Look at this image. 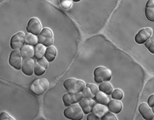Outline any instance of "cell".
I'll return each mask as SVG.
<instances>
[{
    "label": "cell",
    "instance_id": "6da1fadb",
    "mask_svg": "<svg viewBox=\"0 0 154 120\" xmlns=\"http://www.w3.org/2000/svg\"><path fill=\"white\" fill-rule=\"evenodd\" d=\"M63 86L68 91L75 93L82 92L86 87L85 83L83 81L73 79L65 80Z\"/></svg>",
    "mask_w": 154,
    "mask_h": 120
},
{
    "label": "cell",
    "instance_id": "7a4b0ae2",
    "mask_svg": "<svg viewBox=\"0 0 154 120\" xmlns=\"http://www.w3.org/2000/svg\"><path fill=\"white\" fill-rule=\"evenodd\" d=\"M64 115L66 118L72 120H80L84 116L83 112L78 104H74L64 110Z\"/></svg>",
    "mask_w": 154,
    "mask_h": 120
},
{
    "label": "cell",
    "instance_id": "3957f363",
    "mask_svg": "<svg viewBox=\"0 0 154 120\" xmlns=\"http://www.w3.org/2000/svg\"><path fill=\"white\" fill-rule=\"evenodd\" d=\"M94 80L97 83L110 81L111 78V72L107 68L99 67L96 68L94 72Z\"/></svg>",
    "mask_w": 154,
    "mask_h": 120
},
{
    "label": "cell",
    "instance_id": "277c9868",
    "mask_svg": "<svg viewBox=\"0 0 154 120\" xmlns=\"http://www.w3.org/2000/svg\"><path fill=\"white\" fill-rule=\"evenodd\" d=\"M48 80L44 78L38 79L34 80L31 84L30 89L34 93L40 95L43 93L48 87Z\"/></svg>",
    "mask_w": 154,
    "mask_h": 120
},
{
    "label": "cell",
    "instance_id": "5b68a950",
    "mask_svg": "<svg viewBox=\"0 0 154 120\" xmlns=\"http://www.w3.org/2000/svg\"><path fill=\"white\" fill-rule=\"evenodd\" d=\"M38 41L46 47L51 46L53 43V34L51 30L44 28L38 36Z\"/></svg>",
    "mask_w": 154,
    "mask_h": 120
},
{
    "label": "cell",
    "instance_id": "8992f818",
    "mask_svg": "<svg viewBox=\"0 0 154 120\" xmlns=\"http://www.w3.org/2000/svg\"><path fill=\"white\" fill-rule=\"evenodd\" d=\"M83 98V96L81 93L71 92L64 95L63 97V100L65 106L69 107L79 102Z\"/></svg>",
    "mask_w": 154,
    "mask_h": 120
},
{
    "label": "cell",
    "instance_id": "52a82bcc",
    "mask_svg": "<svg viewBox=\"0 0 154 120\" xmlns=\"http://www.w3.org/2000/svg\"><path fill=\"white\" fill-rule=\"evenodd\" d=\"M25 42V35L24 33L20 32L14 35L10 41L11 47L14 50H20Z\"/></svg>",
    "mask_w": 154,
    "mask_h": 120
},
{
    "label": "cell",
    "instance_id": "ba28073f",
    "mask_svg": "<svg viewBox=\"0 0 154 120\" xmlns=\"http://www.w3.org/2000/svg\"><path fill=\"white\" fill-rule=\"evenodd\" d=\"M152 29L150 28H146L140 30L136 35L134 40L139 44H145L152 36Z\"/></svg>",
    "mask_w": 154,
    "mask_h": 120
},
{
    "label": "cell",
    "instance_id": "9c48e42d",
    "mask_svg": "<svg viewBox=\"0 0 154 120\" xmlns=\"http://www.w3.org/2000/svg\"><path fill=\"white\" fill-rule=\"evenodd\" d=\"M9 63L15 69L19 70L22 67V61L20 52L19 50H14L10 54Z\"/></svg>",
    "mask_w": 154,
    "mask_h": 120
},
{
    "label": "cell",
    "instance_id": "30bf717a",
    "mask_svg": "<svg viewBox=\"0 0 154 120\" xmlns=\"http://www.w3.org/2000/svg\"><path fill=\"white\" fill-rule=\"evenodd\" d=\"M41 24L38 19L32 18L29 20L27 26L26 30L28 33L37 36L39 35L42 30Z\"/></svg>",
    "mask_w": 154,
    "mask_h": 120
},
{
    "label": "cell",
    "instance_id": "8fae6325",
    "mask_svg": "<svg viewBox=\"0 0 154 120\" xmlns=\"http://www.w3.org/2000/svg\"><path fill=\"white\" fill-rule=\"evenodd\" d=\"M48 61L45 58L42 57L38 59L35 63L34 72L38 76L43 75L48 66Z\"/></svg>",
    "mask_w": 154,
    "mask_h": 120
},
{
    "label": "cell",
    "instance_id": "7c38bea8",
    "mask_svg": "<svg viewBox=\"0 0 154 120\" xmlns=\"http://www.w3.org/2000/svg\"><path fill=\"white\" fill-rule=\"evenodd\" d=\"M34 61L32 58H23L22 60V70L28 76H32L33 73Z\"/></svg>",
    "mask_w": 154,
    "mask_h": 120
},
{
    "label": "cell",
    "instance_id": "4fadbf2b",
    "mask_svg": "<svg viewBox=\"0 0 154 120\" xmlns=\"http://www.w3.org/2000/svg\"><path fill=\"white\" fill-rule=\"evenodd\" d=\"M79 105L84 113L87 114L92 111L95 105V102L92 99L84 98L79 102Z\"/></svg>",
    "mask_w": 154,
    "mask_h": 120
},
{
    "label": "cell",
    "instance_id": "5bb4252c",
    "mask_svg": "<svg viewBox=\"0 0 154 120\" xmlns=\"http://www.w3.org/2000/svg\"><path fill=\"white\" fill-rule=\"evenodd\" d=\"M98 92V88L94 84H88L82 92L84 98L93 99Z\"/></svg>",
    "mask_w": 154,
    "mask_h": 120
},
{
    "label": "cell",
    "instance_id": "9a60e30c",
    "mask_svg": "<svg viewBox=\"0 0 154 120\" xmlns=\"http://www.w3.org/2000/svg\"><path fill=\"white\" fill-rule=\"evenodd\" d=\"M138 110L142 117L145 119L151 120L153 119L154 117V114L147 104H141L138 107Z\"/></svg>",
    "mask_w": 154,
    "mask_h": 120
},
{
    "label": "cell",
    "instance_id": "2e32d148",
    "mask_svg": "<svg viewBox=\"0 0 154 120\" xmlns=\"http://www.w3.org/2000/svg\"><path fill=\"white\" fill-rule=\"evenodd\" d=\"M145 13L149 20L154 21V0H148L146 3Z\"/></svg>",
    "mask_w": 154,
    "mask_h": 120
},
{
    "label": "cell",
    "instance_id": "e0dca14e",
    "mask_svg": "<svg viewBox=\"0 0 154 120\" xmlns=\"http://www.w3.org/2000/svg\"><path fill=\"white\" fill-rule=\"evenodd\" d=\"M107 107L110 111L117 114L121 111L122 105V103L116 100H111L107 104Z\"/></svg>",
    "mask_w": 154,
    "mask_h": 120
},
{
    "label": "cell",
    "instance_id": "ac0fdd59",
    "mask_svg": "<svg viewBox=\"0 0 154 120\" xmlns=\"http://www.w3.org/2000/svg\"><path fill=\"white\" fill-rule=\"evenodd\" d=\"M22 57L23 58H32L35 55L34 49L33 46L26 44L20 49Z\"/></svg>",
    "mask_w": 154,
    "mask_h": 120
},
{
    "label": "cell",
    "instance_id": "d6986e66",
    "mask_svg": "<svg viewBox=\"0 0 154 120\" xmlns=\"http://www.w3.org/2000/svg\"><path fill=\"white\" fill-rule=\"evenodd\" d=\"M109 110L108 108L105 105L99 103L95 104L91 112L92 113L101 118Z\"/></svg>",
    "mask_w": 154,
    "mask_h": 120
},
{
    "label": "cell",
    "instance_id": "ffe728a7",
    "mask_svg": "<svg viewBox=\"0 0 154 120\" xmlns=\"http://www.w3.org/2000/svg\"><path fill=\"white\" fill-rule=\"evenodd\" d=\"M57 51L54 46H49L46 49L44 56L49 62L53 61L55 59L57 56Z\"/></svg>",
    "mask_w": 154,
    "mask_h": 120
},
{
    "label": "cell",
    "instance_id": "44dd1931",
    "mask_svg": "<svg viewBox=\"0 0 154 120\" xmlns=\"http://www.w3.org/2000/svg\"><path fill=\"white\" fill-rule=\"evenodd\" d=\"M95 97L96 101L98 103L103 105H107L110 101V99L109 97L101 91H98Z\"/></svg>",
    "mask_w": 154,
    "mask_h": 120
},
{
    "label": "cell",
    "instance_id": "7402d4cb",
    "mask_svg": "<svg viewBox=\"0 0 154 120\" xmlns=\"http://www.w3.org/2000/svg\"><path fill=\"white\" fill-rule=\"evenodd\" d=\"M46 46L39 43L36 45L34 48L35 56L38 59L43 57L46 50Z\"/></svg>",
    "mask_w": 154,
    "mask_h": 120
},
{
    "label": "cell",
    "instance_id": "603a6c76",
    "mask_svg": "<svg viewBox=\"0 0 154 120\" xmlns=\"http://www.w3.org/2000/svg\"><path fill=\"white\" fill-rule=\"evenodd\" d=\"M99 88L100 91L109 95L111 94L113 91V88L111 84L107 82L101 83L100 84Z\"/></svg>",
    "mask_w": 154,
    "mask_h": 120
},
{
    "label": "cell",
    "instance_id": "cb8c5ba5",
    "mask_svg": "<svg viewBox=\"0 0 154 120\" xmlns=\"http://www.w3.org/2000/svg\"><path fill=\"white\" fill-rule=\"evenodd\" d=\"M38 37L35 35L28 33L25 35V42L26 44L33 46L38 44Z\"/></svg>",
    "mask_w": 154,
    "mask_h": 120
},
{
    "label": "cell",
    "instance_id": "d4e9b609",
    "mask_svg": "<svg viewBox=\"0 0 154 120\" xmlns=\"http://www.w3.org/2000/svg\"><path fill=\"white\" fill-rule=\"evenodd\" d=\"M145 45L150 52L154 54V34L145 42Z\"/></svg>",
    "mask_w": 154,
    "mask_h": 120
},
{
    "label": "cell",
    "instance_id": "484cf974",
    "mask_svg": "<svg viewBox=\"0 0 154 120\" xmlns=\"http://www.w3.org/2000/svg\"><path fill=\"white\" fill-rule=\"evenodd\" d=\"M123 96L124 95L122 92L118 89L115 90L111 94L112 98L115 100H121L123 97Z\"/></svg>",
    "mask_w": 154,
    "mask_h": 120
},
{
    "label": "cell",
    "instance_id": "4316f807",
    "mask_svg": "<svg viewBox=\"0 0 154 120\" xmlns=\"http://www.w3.org/2000/svg\"><path fill=\"white\" fill-rule=\"evenodd\" d=\"M60 2L61 7L65 10L70 8L72 4V0H60Z\"/></svg>",
    "mask_w": 154,
    "mask_h": 120
},
{
    "label": "cell",
    "instance_id": "83f0119b",
    "mask_svg": "<svg viewBox=\"0 0 154 120\" xmlns=\"http://www.w3.org/2000/svg\"><path fill=\"white\" fill-rule=\"evenodd\" d=\"M101 120H116L117 118L113 113L110 111H107L101 118Z\"/></svg>",
    "mask_w": 154,
    "mask_h": 120
},
{
    "label": "cell",
    "instance_id": "f1b7e54d",
    "mask_svg": "<svg viewBox=\"0 0 154 120\" xmlns=\"http://www.w3.org/2000/svg\"><path fill=\"white\" fill-rule=\"evenodd\" d=\"M0 119L1 120H14V118L5 112H3L1 113V116H0Z\"/></svg>",
    "mask_w": 154,
    "mask_h": 120
},
{
    "label": "cell",
    "instance_id": "f546056e",
    "mask_svg": "<svg viewBox=\"0 0 154 120\" xmlns=\"http://www.w3.org/2000/svg\"><path fill=\"white\" fill-rule=\"evenodd\" d=\"M87 120H101L94 113L88 114L87 116Z\"/></svg>",
    "mask_w": 154,
    "mask_h": 120
},
{
    "label": "cell",
    "instance_id": "4dcf8cb0",
    "mask_svg": "<svg viewBox=\"0 0 154 120\" xmlns=\"http://www.w3.org/2000/svg\"><path fill=\"white\" fill-rule=\"evenodd\" d=\"M148 103L150 107H152L154 106V95L149 97L148 100Z\"/></svg>",
    "mask_w": 154,
    "mask_h": 120
},
{
    "label": "cell",
    "instance_id": "1f68e13d",
    "mask_svg": "<svg viewBox=\"0 0 154 120\" xmlns=\"http://www.w3.org/2000/svg\"><path fill=\"white\" fill-rule=\"evenodd\" d=\"M72 1L75 2H78L81 1V0H72Z\"/></svg>",
    "mask_w": 154,
    "mask_h": 120
},
{
    "label": "cell",
    "instance_id": "d6a6232c",
    "mask_svg": "<svg viewBox=\"0 0 154 120\" xmlns=\"http://www.w3.org/2000/svg\"><path fill=\"white\" fill-rule=\"evenodd\" d=\"M152 110L153 114H154V106L152 107Z\"/></svg>",
    "mask_w": 154,
    "mask_h": 120
}]
</instances>
